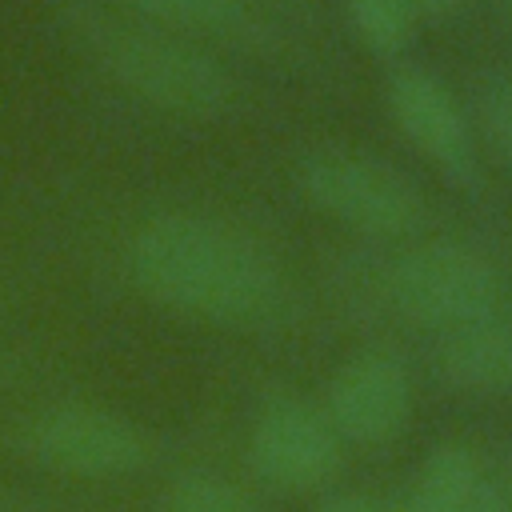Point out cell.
Instances as JSON below:
<instances>
[{
	"mask_svg": "<svg viewBox=\"0 0 512 512\" xmlns=\"http://www.w3.org/2000/svg\"><path fill=\"white\" fill-rule=\"evenodd\" d=\"M128 272L156 308L216 328L256 324L280 296L268 252L200 212H160L144 220L128 244Z\"/></svg>",
	"mask_w": 512,
	"mask_h": 512,
	"instance_id": "1",
	"label": "cell"
},
{
	"mask_svg": "<svg viewBox=\"0 0 512 512\" xmlns=\"http://www.w3.org/2000/svg\"><path fill=\"white\" fill-rule=\"evenodd\" d=\"M80 40L116 88L164 116L216 120L236 104L228 68L180 32L84 12Z\"/></svg>",
	"mask_w": 512,
	"mask_h": 512,
	"instance_id": "2",
	"label": "cell"
},
{
	"mask_svg": "<svg viewBox=\"0 0 512 512\" xmlns=\"http://www.w3.org/2000/svg\"><path fill=\"white\" fill-rule=\"evenodd\" d=\"M384 296L408 324L444 336L496 316L504 284L480 248L460 240H420L388 264Z\"/></svg>",
	"mask_w": 512,
	"mask_h": 512,
	"instance_id": "3",
	"label": "cell"
},
{
	"mask_svg": "<svg viewBox=\"0 0 512 512\" xmlns=\"http://www.w3.org/2000/svg\"><path fill=\"white\" fill-rule=\"evenodd\" d=\"M296 184L320 216L368 240H404L428 216L424 192L400 168L352 148H320L304 156Z\"/></svg>",
	"mask_w": 512,
	"mask_h": 512,
	"instance_id": "4",
	"label": "cell"
},
{
	"mask_svg": "<svg viewBox=\"0 0 512 512\" xmlns=\"http://www.w3.org/2000/svg\"><path fill=\"white\" fill-rule=\"evenodd\" d=\"M24 444L44 468L76 480H116L148 464V436L124 412L88 400L44 408Z\"/></svg>",
	"mask_w": 512,
	"mask_h": 512,
	"instance_id": "5",
	"label": "cell"
},
{
	"mask_svg": "<svg viewBox=\"0 0 512 512\" xmlns=\"http://www.w3.org/2000/svg\"><path fill=\"white\" fill-rule=\"evenodd\" d=\"M252 472L280 492H312L340 468V436L320 404L272 396L248 428Z\"/></svg>",
	"mask_w": 512,
	"mask_h": 512,
	"instance_id": "6",
	"label": "cell"
},
{
	"mask_svg": "<svg viewBox=\"0 0 512 512\" xmlns=\"http://www.w3.org/2000/svg\"><path fill=\"white\" fill-rule=\"evenodd\" d=\"M320 408L340 444L380 448L396 440L412 416L408 364L388 348H360L332 372Z\"/></svg>",
	"mask_w": 512,
	"mask_h": 512,
	"instance_id": "7",
	"label": "cell"
},
{
	"mask_svg": "<svg viewBox=\"0 0 512 512\" xmlns=\"http://www.w3.org/2000/svg\"><path fill=\"white\" fill-rule=\"evenodd\" d=\"M384 104L396 124V132L448 180L468 184L476 176V136L472 124L456 100V92L424 72V68H400L384 84Z\"/></svg>",
	"mask_w": 512,
	"mask_h": 512,
	"instance_id": "8",
	"label": "cell"
},
{
	"mask_svg": "<svg viewBox=\"0 0 512 512\" xmlns=\"http://www.w3.org/2000/svg\"><path fill=\"white\" fill-rule=\"evenodd\" d=\"M436 372L452 392L508 396L512 392V316L496 312L468 328L444 332L436 348Z\"/></svg>",
	"mask_w": 512,
	"mask_h": 512,
	"instance_id": "9",
	"label": "cell"
},
{
	"mask_svg": "<svg viewBox=\"0 0 512 512\" xmlns=\"http://www.w3.org/2000/svg\"><path fill=\"white\" fill-rule=\"evenodd\" d=\"M480 472L484 464L468 444H440L424 456L408 496L396 508L400 512H468Z\"/></svg>",
	"mask_w": 512,
	"mask_h": 512,
	"instance_id": "10",
	"label": "cell"
},
{
	"mask_svg": "<svg viewBox=\"0 0 512 512\" xmlns=\"http://www.w3.org/2000/svg\"><path fill=\"white\" fill-rule=\"evenodd\" d=\"M136 20L168 32H208V36H248L252 16L244 0H120Z\"/></svg>",
	"mask_w": 512,
	"mask_h": 512,
	"instance_id": "11",
	"label": "cell"
},
{
	"mask_svg": "<svg viewBox=\"0 0 512 512\" xmlns=\"http://www.w3.org/2000/svg\"><path fill=\"white\" fill-rule=\"evenodd\" d=\"M344 12L356 40L376 56H400L420 20L408 0H344Z\"/></svg>",
	"mask_w": 512,
	"mask_h": 512,
	"instance_id": "12",
	"label": "cell"
},
{
	"mask_svg": "<svg viewBox=\"0 0 512 512\" xmlns=\"http://www.w3.org/2000/svg\"><path fill=\"white\" fill-rule=\"evenodd\" d=\"M156 512H256V508L232 480L212 472H184L164 492Z\"/></svg>",
	"mask_w": 512,
	"mask_h": 512,
	"instance_id": "13",
	"label": "cell"
},
{
	"mask_svg": "<svg viewBox=\"0 0 512 512\" xmlns=\"http://www.w3.org/2000/svg\"><path fill=\"white\" fill-rule=\"evenodd\" d=\"M484 132L492 148L512 164V80L496 84L484 100Z\"/></svg>",
	"mask_w": 512,
	"mask_h": 512,
	"instance_id": "14",
	"label": "cell"
},
{
	"mask_svg": "<svg viewBox=\"0 0 512 512\" xmlns=\"http://www.w3.org/2000/svg\"><path fill=\"white\" fill-rule=\"evenodd\" d=\"M468 512H512V456L480 472Z\"/></svg>",
	"mask_w": 512,
	"mask_h": 512,
	"instance_id": "15",
	"label": "cell"
},
{
	"mask_svg": "<svg viewBox=\"0 0 512 512\" xmlns=\"http://www.w3.org/2000/svg\"><path fill=\"white\" fill-rule=\"evenodd\" d=\"M316 512H392V508H384V504H376V500H368L360 492H336Z\"/></svg>",
	"mask_w": 512,
	"mask_h": 512,
	"instance_id": "16",
	"label": "cell"
},
{
	"mask_svg": "<svg viewBox=\"0 0 512 512\" xmlns=\"http://www.w3.org/2000/svg\"><path fill=\"white\" fill-rule=\"evenodd\" d=\"M408 4H412V12H416V16L448 20V16H456V12H460V4H464V0H408Z\"/></svg>",
	"mask_w": 512,
	"mask_h": 512,
	"instance_id": "17",
	"label": "cell"
},
{
	"mask_svg": "<svg viewBox=\"0 0 512 512\" xmlns=\"http://www.w3.org/2000/svg\"><path fill=\"white\" fill-rule=\"evenodd\" d=\"M504 4H508V8H512V0H504Z\"/></svg>",
	"mask_w": 512,
	"mask_h": 512,
	"instance_id": "18",
	"label": "cell"
}]
</instances>
